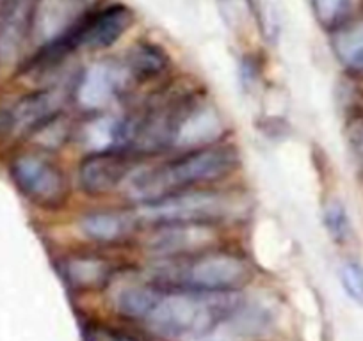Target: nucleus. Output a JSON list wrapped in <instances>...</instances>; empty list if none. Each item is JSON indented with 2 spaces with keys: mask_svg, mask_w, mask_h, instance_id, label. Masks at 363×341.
I'll list each match as a JSON object with an SVG mask.
<instances>
[{
  "mask_svg": "<svg viewBox=\"0 0 363 341\" xmlns=\"http://www.w3.org/2000/svg\"><path fill=\"white\" fill-rule=\"evenodd\" d=\"M134 156L125 149L89 153L79 166L80 189L91 196H102L118 189L130 178Z\"/></svg>",
  "mask_w": 363,
  "mask_h": 341,
  "instance_id": "nucleus-7",
  "label": "nucleus"
},
{
  "mask_svg": "<svg viewBox=\"0 0 363 341\" xmlns=\"http://www.w3.org/2000/svg\"><path fill=\"white\" fill-rule=\"evenodd\" d=\"M240 163V153L230 142H214L187 149L184 155L152 169L138 170L128 178L130 196L139 203H152L171 194L200 189L233 175Z\"/></svg>",
  "mask_w": 363,
  "mask_h": 341,
  "instance_id": "nucleus-1",
  "label": "nucleus"
},
{
  "mask_svg": "<svg viewBox=\"0 0 363 341\" xmlns=\"http://www.w3.org/2000/svg\"><path fill=\"white\" fill-rule=\"evenodd\" d=\"M114 263L102 256L80 254L69 256L61 263V274L66 283L77 290H96L113 279Z\"/></svg>",
  "mask_w": 363,
  "mask_h": 341,
  "instance_id": "nucleus-10",
  "label": "nucleus"
},
{
  "mask_svg": "<svg viewBox=\"0 0 363 341\" xmlns=\"http://www.w3.org/2000/svg\"><path fill=\"white\" fill-rule=\"evenodd\" d=\"M340 284L344 288L345 295L356 302L358 306H363V265L356 260H345L338 270Z\"/></svg>",
  "mask_w": 363,
  "mask_h": 341,
  "instance_id": "nucleus-18",
  "label": "nucleus"
},
{
  "mask_svg": "<svg viewBox=\"0 0 363 341\" xmlns=\"http://www.w3.org/2000/svg\"><path fill=\"white\" fill-rule=\"evenodd\" d=\"M235 291H198L162 288L143 322L166 340L194 341L211 333L223 320L235 315Z\"/></svg>",
  "mask_w": 363,
  "mask_h": 341,
  "instance_id": "nucleus-2",
  "label": "nucleus"
},
{
  "mask_svg": "<svg viewBox=\"0 0 363 341\" xmlns=\"http://www.w3.org/2000/svg\"><path fill=\"white\" fill-rule=\"evenodd\" d=\"M11 176L23 196L40 207H62L69 196L66 175L45 156L30 153L16 156L11 163Z\"/></svg>",
  "mask_w": 363,
  "mask_h": 341,
  "instance_id": "nucleus-5",
  "label": "nucleus"
},
{
  "mask_svg": "<svg viewBox=\"0 0 363 341\" xmlns=\"http://www.w3.org/2000/svg\"><path fill=\"white\" fill-rule=\"evenodd\" d=\"M125 68L132 80H152L162 75L169 64V57L160 47L153 43H138L125 59Z\"/></svg>",
  "mask_w": 363,
  "mask_h": 341,
  "instance_id": "nucleus-13",
  "label": "nucleus"
},
{
  "mask_svg": "<svg viewBox=\"0 0 363 341\" xmlns=\"http://www.w3.org/2000/svg\"><path fill=\"white\" fill-rule=\"evenodd\" d=\"M232 215V197L218 190L191 189L162 200L143 203L135 210V221L153 226L218 224Z\"/></svg>",
  "mask_w": 363,
  "mask_h": 341,
  "instance_id": "nucleus-4",
  "label": "nucleus"
},
{
  "mask_svg": "<svg viewBox=\"0 0 363 341\" xmlns=\"http://www.w3.org/2000/svg\"><path fill=\"white\" fill-rule=\"evenodd\" d=\"M30 9L27 0H13L0 23V57L13 59L30 34Z\"/></svg>",
  "mask_w": 363,
  "mask_h": 341,
  "instance_id": "nucleus-12",
  "label": "nucleus"
},
{
  "mask_svg": "<svg viewBox=\"0 0 363 341\" xmlns=\"http://www.w3.org/2000/svg\"><path fill=\"white\" fill-rule=\"evenodd\" d=\"M132 82L123 62L100 61L80 75L75 100L82 110L95 114L114 102Z\"/></svg>",
  "mask_w": 363,
  "mask_h": 341,
  "instance_id": "nucleus-6",
  "label": "nucleus"
},
{
  "mask_svg": "<svg viewBox=\"0 0 363 341\" xmlns=\"http://www.w3.org/2000/svg\"><path fill=\"white\" fill-rule=\"evenodd\" d=\"M333 47L345 68L363 75V20L349 22L347 25L335 30Z\"/></svg>",
  "mask_w": 363,
  "mask_h": 341,
  "instance_id": "nucleus-14",
  "label": "nucleus"
},
{
  "mask_svg": "<svg viewBox=\"0 0 363 341\" xmlns=\"http://www.w3.org/2000/svg\"><path fill=\"white\" fill-rule=\"evenodd\" d=\"M138 226L134 215L120 212H91L79 221L86 238L99 243H113L127 238Z\"/></svg>",
  "mask_w": 363,
  "mask_h": 341,
  "instance_id": "nucleus-11",
  "label": "nucleus"
},
{
  "mask_svg": "<svg viewBox=\"0 0 363 341\" xmlns=\"http://www.w3.org/2000/svg\"><path fill=\"white\" fill-rule=\"evenodd\" d=\"M347 142L354 160L359 163V167H363V114L349 121Z\"/></svg>",
  "mask_w": 363,
  "mask_h": 341,
  "instance_id": "nucleus-20",
  "label": "nucleus"
},
{
  "mask_svg": "<svg viewBox=\"0 0 363 341\" xmlns=\"http://www.w3.org/2000/svg\"><path fill=\"white\" fill-rule=\"evenodd\" d=\"M359 0H312L315 18L328 30H338L352 22Z\"/></svg>",
  "mask_w": 363,
  "mask_h": 341,
  "instance_id": "nucleus-16",
  "label": "nucleus"
},
{
  "mask_svg": "<svg viewBox=\"0 0 363 341\" xmlns=\"http://www.w3.org/2000/svg\"><path fill=\"white\" fill-rule=\"evenodd\" d=\"M62 96L57 89H40L23 96L0 112V134L33 135L47 121L61 114Z\"/></svg>",
  "mask_w": 363,
  "mask_h": 341,
  "instance_id": "nucleus-8",
  "label": "nucleus"
},
{
  "mask_svg": "<svg viewBox=\"0 0 363 341\" xmlns=\"http://www.w3.org/2000/svg\"><path fill=\"white\" fill-rule=\"evenodd\" d=\"M324 226L328 233L337 243H344L351 235V221H349L347 208L338 200L330 201L324 208Z\"/></svg>",
  "mask_w": 363,
  "mask_h": 341,
  "instance_id": "nucleus-17",
  "label": "nucleus"
},
{
  "mask_svg": "<svg viewBox=\"0 0 363 341\" xmlns=\"http://www.w3.org/2000/svg\"><path fill=\"white\" fill-rule=\"evenodd\" d=\"M86 341H148L138 334L107 325H91L86 329Z\"/></svg>",
  "mask_w": 363,
  "mask_h": 341,
  "instance_id": "nucleus-19",
  "label": "nucleus"
},
{
  "mask_svg": "<svg viewBox=\"0 0 363 341\" xmlns=\"http://www.w3.org/2000/svg\"><path fill=\"white\" fill-rule=\"evenodd\" d=\"M162 287L152 284H134L120 291L116 299L118 309L123 316L132 320H145L159 299Z\"/></svg>",
  "mask_w": 363,
  "mask_h": 341,
  "instance_id": "nucleus-15",
  "label": "nucleus"
},
{
  "mask_svg": "<svg viewBox=\"0 0 363 341\" xmlns=\"http://www.w3.org/2000/svg\"><path fill=\"white\" fill-rule=\"evenodd\" d=\"M253 277L246 256L233 250L205 249L200 253L164 258L153 270V281L171 290L237 291Z\"/></svg>",
  "mask_w": 363,
  "mask_h": 341,
  "instance_id": "nucleus-3",
  "label": "nucleus"
},
{
  "mask_svg": "<svg viewBox=\"0 0 363 341\" xmlns=\"http://www.w3.org/2000/svg\"><path fill=\"white\" fill-rule=\"evenodd\" d=\"M86 16V0H34L30 36L40 47L59 40Z\"/></svg>",
  "mask_w": 363,
  "mask_h": 341,
  "instance_id": "nucleus-9",
  "label": "nucleus"
}]
</instances>
